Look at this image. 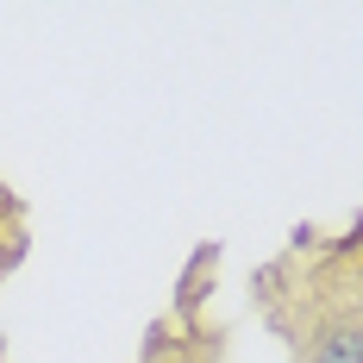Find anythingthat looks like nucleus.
<instances>
[{
    "label": "nucleus",
    "instance_id": "f257e3e1",
    "mask_svg": "<svg viewBox=\"0 0 363 363\" xmlns=\"http://www.w3.org/2000/svg\"><path fill=\"white\" fill-rule=\"evenodd\" d=\"M294 276L289 294H269V320L289 332L294 363H363V251L332 245L301 269V257L282 263Z\"/></svg>",
    "mask_w": 363,
    "mask_h": 363
},
{
    "label": "nucleus",
    "instance_id": "f03ea898",
    "mask_svg": "<svg viewBox=\"0 0 363 363\" xmlns=\"http://www.w3.org/2000/svg\"><path fill=\"white\" fill-rule=\"evenodd\" d=\"M138 363H219V345L207 332H188V338H169V332H157L145 345V357Z\"/></svg>",
    "mask_w": 363,
    "mask_h": 363
},
{
    "label": "nucleus",
    "instance_id": "7ed1b4c3",
    "mask_svg": "<svg viewBox=\"0 0 363 363\" xmlns=\"http://www.w3.org/2000/svg\"><path fill=\"white\" fill-rule=\"evenodd\" d=\"M19 257H26V207H19L13 188L0 182V282L19 269Z\"/></svg>",
    "mask_w": 363,
    "mask_h": 363
},
{
    "label": "nucleus",
    "instance_id": "20e7f679",
    "mask_svg": "<svg viewBox=\"0 0 363 363\" xmlns=\"http://www.w3.org/2000/svg\"><path fill=\"white\" fill-rule=\"evenodd\" d=\"M357 251H363V238H357Z\"/></svg>",
    "mask_w": 363,
    "mask_h": 363
}]
</instances>
